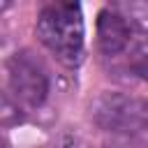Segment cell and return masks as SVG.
<instances>
[{"label":"cell","mask_w":148,"mask_h":148,"mask_svg":"<svg viewBox=\"0 0 148 148\" xmlns=\"http://www.w3.org/2000/svg\"><path fill=\"white\" fill-rule=\"evenodd\" d=\"M146 130H148V102H146Z\"/></svg>","instance_id":"obj_9"},{"label":"cell","mask_w":148,"mask_h":148,"mask_svg":"<svg viewBox=\"0 0 148 148\" xmlns=\"http://www.w3.org/2000/svg\"><path fill=\"white\" fill-rule=\"evenodd\" d=\"M95 32H97V49L106 58L120 56L130 46V39H132V25L116 7L99 9Z\"/></svg>","instance_id":"obj_4"},{"label":"cell","mask_w":148,"mask_h":148,"mask_svg":"<svg viewBox=\"0 0 148 148\" xmlns=\"http://www.w3.org/2000/svg\"><path fill=\"white\" fill-rule=\"evenodd\" d=\"M37 39L44 49L65 67H79L83 60L86 28L83 12L76 2H51L44 5L35 23Z\"/></svg>","instance_id":"obj_1"},{"label":"cell","mask_w":148,"mask_h":148,"mask_svg":"<svg viewBox=\"0 0 148 148\" xmlns=\"http://www.w3.org/2000/svg\"><path fill=\"white\" fill-rule=\"evenodd\" d=\"M106 148H143V143L134 134H111Z\"/></svg>","instance_id":"obj_8"},{"label":"cell","mask_w":148,"mask_h":148,"mask_svg":"<svg viewBox=\"0 0 148 148\" xmlns=\"http://www.w3.org/2000/svg\"><path fill=\"white\" fill-rule=\"evenodd\" d=\"M90 118L109 134H136L146 130V102L123 92H102L90 106Z\"/></svg>","instance_id":"obj_3"},{"label":"cell","mask_w":148,"mask_h":148,"mask_svg":"<svg viewBox=\"0 0 148 148\" xmlns=\"http://www.w3.org/2000/svg\"><path fill=\"white\" fill-rule=\"evenodd\" d=\"M0 120H2V125H5V127H12V125H16V123H21V120H23V106H21L14 97H9V92H5V95H2V111H0Z\"/></svg>","instance_id":"obj_7"},{"label":"cell","mask_w":148,"mask_h":148,"mask_svg":"<svg viewBox=\"0 0 148 148\" xmlns=\"http://www.w3.org/2000/svg\"><path fill=\"white\" fill-rule=\"evenodd\" d=\"M7 86L12 97L25 109H39L49 97V74L30 51H16L7 60Z\"/></svg>","instance_id":"obj_2"},{"label":"cell","mask_w":148,"mask_h":148,"mask_svg":"<svg viewBox=\"0 0 148 148\" xmlns=\"http://www.w3.org/2000/svg\"><path fill=\"white\" fill-rule=\"evenodd\" d=\"M132 28H136L139 32H143L148 37V2H123V5H113Z\"/></svg>","instance_id":"obj_5"},{"label":"cell","mask_w":148,"mask_h":148,"mask_svg":"<svg viewBox=\"0 0 148 148\" xmlns=\"http://www.w3.org/2000/svg\"><path fill=\"white\" fill-rule=\"evenodd\" d=\"M130 69L148 83V37H143L141 44H136V49L130 56Z\"/></svg>","instance_id":"obj_6"}]
</instances>
